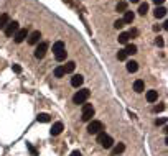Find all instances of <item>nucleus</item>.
<instances>
[{"instance_id":"obj_31","label":"nucleus","mask_w":168,"mask_h":156,"mask_svg":"<svg viewBox=\"0 0 168 156\" xmlns=\"http://www.w3.org/2000/svg\"><path fill=\"white\" fill-rule=\"evenodd\" d=\"M155 43H157V46H163V45H165V43H163V40L160 38V36H158L157 40H155Z\"/></svg>"},{"instance_id":"obj_4","label":"nucleus","mask_w":168,"mask_h":156,"mask_svg":"<svg viewBox=\"0 0 168 156\" xmlns=\"http://www.w3.org/2000/svg\"><path fill=\"white\" fill-rule=\"evenodd\" d=\"M92 117H94V107L91 105V104H84L82 105V120L84 122H91Z\"/></svg>"},{"instance_id":"obj_32","label":"nucleus","mask_w":168,"mask_h":156,"mask_svg":"<svg viewBox=\"0 0 168 156\" xmlns=\"http://www.w3.org/2000/svg\"><path fill=\"white\" fill-rule=\"evenodd\" d=\"M167 123V118H158L157 120V125H165Z\"/></svg>"},{"instance_id":"obj_24","label":"nucleus","mask_w":168,"mask_h":156,"mask_svg":"<svg viewBox=\"0 0 168 156\" xmlns=\"http://www.w3.org/2000/svg\"><path fill=\"white\" fill-rule=\"evenodd\" d=\"M147 12H148V3H140V7H138V13L142 16L147 15Z\"/></svg>"},{"instance_id":"obj_14","label":"nucleus","mask_w":168,"mask_h":156,"mask_svg":"<svg viewBox=\"0 0 168 156\" xmlns=\"http://www.w3.org/2000/svg\"><path fill=\"white\" fill-rule=\"evenodd\" d=\"M137 69H138V63L137 61H127V71L129 72H137Z\"/></svg>"},{"instance_id":"obj_12","label":"nucleus","mask_w":168,"mask_h":156,"mask_svg":"<svg viewBox=\"0 0 168 156\" xmlns=\"http://www.w3.org/2000/svg\"><path fill=\"white\" fill-rule=\"evenodd\" d=\"M133 91L135 92H143L145 91V82L142 79H137V81L133 82Z\"/></svg>"},{"instance_id":"obj_13","label":"nucleus","mask_w":168,"mask_h":156,"mask_svg":"<svg viewBox=\"0 0 168 156\" xmlns=\"http://www.w3.org/2000/svg\"><path fill=\"white\" fill-rule=\"evenodd\" d=\"M125 150V146H124V143H117V145L112 148V156H119L122 151Z\"/></svg>"},{"instance_id":"obj_36","label":"nucleus","mask_w":168,"mask_h":156,"mask_svg":"<svg viewBox=\"0 0 168 156\" xmlns=\"http://www.w3.org/2000/svg\"><path fill=\"white\" fill-rule=\"evenodd\" d=\"M130 2H132V3H137V2H138V0H130Z\"/></svg>"},{"instance_id":"obj_2","label":"nucleus","mask_w":168,"mask_h":156,"mask_svg":"<svg viewBox=\"0 0 168 156\" xmlns=\"http://www.w3.org/2000/svg\"><path fill=\"white\" fill-rule=\"evenodd\" d=\"M89 96H91V92H89V89H81V91H77L74 96H73V102L74 104H84V102L89 99Z\"/></svg>"},{"instance_id":"obj_20","label":"nucleus","mask_w":168,"mask_h":156,"mask_svg":"<svg viewBox=\"0 0 168 156\" xmlns=\"http://www.w3.org/2000/svg\"><path fill=\"white\" fill-rule=\"evenodd\" d=\"M124 51L127 53V56H130V54H135V53H137V46H135V45H127Z\"/></svg>"},{"instance_id":"obj_9","label":"nucleus","mask_w":168,"mask_h":156,"mask_svg":"<svg viewBox=\"0 0 168 156\" xmlns=\"http://www.w3.org/2000/svg\"><path fill=\"white\" fill-rule=\"evenodd\" d=\"M82 82H84V77H82L81 74H76V76H73L71 77V86L73 87H81Z\"/></svg>"},{"instance_id":"obj_27","label":"nucleus","mask_w":168,"mask_h":156,"mask_svg":"<svg viewBox=\"0 0 168 156\" xmlns=\"http://www.w3.org/2000/svg\"><path fill=\"white\" fill-rule=\"evenodd\" d=\"M117 59H119V61H125V59H127V53H125L124 49H120V51L117 53Z\"/></svg>"},{"instance_id":"obj_22","label":"nucleus","mask_w":168,"mask_h":156,"mask_svg":"<svg viewBox=\"0 0 168 156\" xmlns=\"http://www.w3.org/2000/svg\"><path fill=\"white\" fill-rule=\"evenodd\" d=\"M129 38H130V36H129V33H125V31H124V33H120V35H119V43L127 45V43H129Z\"/></svg>"},{"instance_id":"obj_7","label":"nucleus","mask_w":168,"mask_h":156,"mask_svg":"<svg viewBox=\"0 0 168 156\" xmlns=\"http://www.w3.org/2000/svg\"><path fill=\"white\" fill-rule=\"evenodd\" d=\"M26 36H28V33H26V30L25 28H18V30H17V33H15V36H13V40H15V43H21V41L25 40Z\"/></svg>"},{"instance_id":"obj_25","label":"nucleus","mask_w":168,"mask_h":156,"mask_svg":"<svg viewBox=\"0 0 168 156\" xmlns=\"http://www.w3.org/2000/svg\"><path fill=\"white\" fill-rule=\"evenodd\" d=\"M64 74H66V72H64V67H63V66H58V67L55 69V76H56V77H63Z\"/></svg>"},{"instance_id":"obj_16","label":"nucleus","mask_w":168,"mask_h":156,"mask_svg":"<svg viewBox=\"0 0 168 156\" xmlns=\"http://www.w3.org/2000/svg\"><path fill=\"white\" fill-rule=\"evenodd\" d=\"M63 67H64V72H66V74H69V72H73V71L76 69V63H74V61H68L66 64L63 66Z\"/></svg>"},{"instance_id":"obj_19","label":"nucleus","mask_w":168,"mask_h":156,"mask_svg":"<svg viewBox=\"0 0 168 156\" xmlns=\"http://www.w3.org/2000/svg\"><path fill=\"white\" fill-rule=\"evenodd\" d=\"M36 120L40 122V123H48V122H50V115H48V113H38Z\"/></svg>"},{"instance_id":"obj_3","label":"nucleus","mask_w":168,"mask_h":156,"mask_svg":"<svg viewBox=\"0 0 168 156\" xmlns=\"http://www.w3.org/2000/svg\"><path fill=\"white\" fill-rule=\"evenodd\" d=\"M102 130H104V125H102V122H99V120H91L89 125H87V133H89V135H97V133Z\"/></svg>"},{"instance_id":"obj_8","label":"nucleus","mask_w":168,"mask_h":156,"mask_svg":"<svg viewBox=\"0 0 168 156\" xmlns=\"http://www.w3.org/2000/svg\"><path fill=\"white\" fill-rule=\"evenodd\" d=\"M63 130H64V125H63L61 122H56L55 125H53V128L50 130V133H51L53 136H56V135H59Z\"/></svg>"},{"instance_id":"obj_18","label":"nucleus","mask_w":168,"mask_h":156,"mask_svg":"<svg viewBox=\"0 0 168 156\" xmlns=\"http://www.w3.org/2000/svg\"><path fill=\"white\" fill-rule=\"evenodd\" d=\"M64 49V43H63V41H56L55 45H53V53H59V51H63Z\"/></svg>"},{"instance_id":"obj_33","label":"nucleus","mask_w":168,"mask_h":156,"mask_svg":"<svg viewBox=\"0 0 168 156\" xmlns=\"http://www.w3.org/2000/svg\"><path fill=\"white\" fill-rule=\"evenodd\" d=\"M69 156H81V151H79V150L73 151V153H71V155H69Z\"/></svg>"},{"instance_id":"obj_6","label":"nucleus","mask_w":168,"mask_h":156,"mask_svg":"<svg viewBox=\"0 0 168 156\" xmlns=\"http://www.w3.org/2000/svg\"><path fill=\"white\" fill-rule=\"evenodd\" d=\"M3 30H5V35L7 36H13V33H17V30H18V21H15V20L8 21Z\"/></svg>"},{"instance_id":"obj_30","label":"nucleus","mask_w":168,"mask_h":156,"mask_svg":"<svg viewBox=\"0 0 168 156\" xmlns=\"http://www.w3.org/2000/svg\"><path fill=\"white\" fill-rule=\"evenodd\" d=\"M12 69H13V72H21V67L18 64H13L12 66Z\"/></svg>"},{"instance_id":"obj_29","label":"nucleus","mask_w":168,"mask_h":156,"mask_svg":"<svg viewBox=\"0 0 168 156\" xmlns=\"http://www.w3.org/2000/svg\"><path fill=\"white\" fill-rule=\"evenodd\" d=\"M26 148L30 150V153H31V155H33V156H36V150H35V148H33V146L30 145V143H26Z\"/></svg>"},{"instance_id":"obj_35","label":"nucleus","mask_w":168,"mask_h":156,"mask_svg":"<svg viewBox=\"0 0 168 156\" xmlns=\"http://www.w3.org/2000/svg\"><path fill=\"white\" fill-rule=\"evenodd\" d=\"M165 0H153V3H157V5H162Z\"/></svg>"},{"instance_id":"obj_15","label":"nucleus","mask_w":168,"mask_h":156,"mask_svg":"<svg viewBox=\"0 0 168 156\" xmlns=\"http://www.w3.org/2000/svg\"><path fill=\"white\" fill-rule=\"evenodd\" d=\"M153 15L157 16V18H163V16L167 15V8L165 7H157L155 12H153Z\"/></svg>"},{"instance_id":"obj_17","label":"nucleus","mask_w":168,"mask_h":156,"mask_svg":"<svg viewBox=\"0 0 168 156\" xmlns=\"http://www.w3.org/2000/svg\"><path fill=\"white\" fill-rule=\"evenodd\" d=\"M147 100H148V102L158 100V92H157V91H148V92H147Z\"/></svg>"},{"instance_id":"obj_21","label":"nucleus","mask_w":168,"mask_h":156,"mask_svg":"<svg viewBox=\"0 0 168 156\" xmlns=\"http://www.w3.org/2000/svg\"><path fill=\"white\" fill-rule=\"evenodd\" d=\"M8 21H10V20H8V15H7V13L0 15V30H2V28H5Z\"/></svg>"},{"instance_id":"obj_5","label":"nucleus","mask_w":168,"mask_h":156,"mask_svg":"<svg viewBox=\"0 0 168 156\" xmlns=\"http://www.w3.org/2000/svg\"><path fill=\"white\" fill-rule=\"evenodd\" d=\"M46 51H48V43H46V41L38 43V46H36V49H35V58L36 59H41V58L46 54Z\"/></svg>"},{"instance_id":"obj_28","label":"nucleus","mask_w":168,"mask_h":156,"mask_svg":"<svg viewBox=\"0 0 168 156\" xmlns=\"http://www.w3.org/2000/svg\"><path fill=\"white\" fill-rule=\"evenodd\" d=\"M124 26V21L120 20V18H119L117 21H115V23H114V28H117V30H120V28H122Z\"/></svg>"},{"instance_id":"obj_23","label":"nucleus","mask_w":168,"mask_h":156,"mask_svg":"<svg viewBox=\"0 0 168 156\" xmlns=\"http://www.w3.org/2000/svg\"><path fill=\"white\" fill-rule=\"evenodd\" d=\"M56 61H64L66 59V56H68V51L66 49H63V51H59V53H56Z\"/></svg>"},{"instance_id":"obj_11","label":"nucleus","mask_w":168,"mask_h":156,"mask_svg":"<svg viewBox=\"0 0 168 156\" xmlns=\"http://www.w3.org/2000/svg\"><path fill=\"white\" fill-rule=\"evenodd\" d=\"M133 18H135V15H133V12H124V18H122V21H124V25H130L133 21Z\"/></svg>"},{"instance_id":"obj_10","label":"nucleus","mask_w":168,"mask_h":156,"mask_svg":"<svg viewBox=\"0 0 168 156\" xmlns=\"http://www.w3.org/2000/svg\"><path fill=\"white\" fill-rule=\"evenodd\" d=\"M40 38H41L40 31H33V33L28 36V43H30V45H38V43H40Z\"/></svg>"},{"instance_id":"obj_1","label":"nucleus","mask_w":168,"mask_h":156,"mask_svg":"<svg viewBox=\"0 0 168 156\" xmlns=\"http://www.w3.org/2000/svg\"><path fill=\"white\" fill-rule=\"evenodd\" d=\"M97 143L101 146H104V148H112L114 146V140H112V136H109V135H106L104 131H99L97 133Z\"/></svg>"},{"instance_id":"obj_26","label":"nucleus","mask_w":168,"mask_h":156,"mask_svg":"<svg viewBox=\"0 0 168 156\" xmlns=\"http://www.w3.org/2000/svg\"><path fill=\"white\" fill-rule=\"evenodd\" d=\"M117 12H122V13L124 12H127V2H124V0L122 2H119L117 3Z\"/></svg>"},{"instance_id":"obj_34","label":"nucleus","mask_w":168,"mask_h":156,"mask_svg":"<svg viewBox=\"0 0 168 156\" xmlns=\"http://www.w3.org/2000/svg\"><path fill=\"white\" fill-rule=\"evenodd\" d=\"M163 109H165V105H157L155 107V112H162Z\"/></svg>"}]
</instances>
